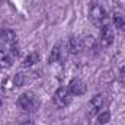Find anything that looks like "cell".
<instances>
[{
	"mask_svg": "<svg viewBox=\"0 0 125 125\" xmlns=\"http://www.w3.org/2000/svg\"><path fill=\"white\" fill-rule=\"evenodd\" d=\"M89 19H90V22L93 23L94 26H97V28H102L103 25L109 23L106 12L102 7V4L94 3V1L90 3V6H89Z\"/></svg>",
	"mask_w": 125,
	"mask_h": 125,
	"instance_id": "1",
	"label": "cell"
},
{
	"mask_svg": "<svg viewBox=\"0 0 125 125\" xmlns=\"http://www.w3.org/2000/svg\"><path fill=\"white\" fill-rule=\"evenodd\" d=\"M16 103H18V106H19L22 111H25V112H33V111H36V109L39 108V99L32 93V92H25V93H22L18 97Z\"/></svg>",
	"mask_w": 125,
	"mask_h": 125,
	"instance_id": "2",
	"label": "cell"
},
{
	"mask_svg": "<svg viewBox=\"0 0 125 125\" xmlns=\"http://www.w3.org/2000/svg\"><path fill=\"white\" fill-rule=\"evenodd\" d=\"M99 42H100V45H102L103 48H108V47L112 45V42H114V29L111 28L109 23H106V25H103V26L100 28Z\"/></svg>",
	"mask_w": 125,
	"mask_h": 125,
	"instance_id": "3",
	"label": "cell"
},
{
	"mask_svg": "<svg viewBox=\"0 0 125 125\" xmlns=\"http://www.w3.org/2000/svg\"><path fill=\"white\" fill-rule=\"evenodd\" d=\"M70 102H71V93L68 92V89L67 87L57 89V92L54 94V103L58 108H65Z\"/></svg>",
	"mask_w": 125,
	"mask_h": 125,
	"instance_id": "4",
	"label": "cell"
},
{
	"mask_svg": "<svg viewBox=\"0 0 125 125\" xmlns=\"http://www.w3.org/2000/svg\"><path fill=\"white\" fill-rule=\"evenodd\" d=\"M18 36L12 29H6V28H0V47H12L16 45Z\"/></svg>",
	"mask_w": 125,
	"mask_h": 125,
	"instance_id": "5",
	"label": "cell"
},
{
	"mask_svg": "<svg viewBox=\"0 0 125 125\" xmlns=\"http://www.w3.org/2000/svg\"><path fill=\"white\" fill-rule=\"evenodd\" d=\"M103 103H105L103 96H102V94H94L93 97L89 100V103H87V108H86V109H87V115H89V116L96 115V114L102 109Z\"/></svg>",
	"mask_w": 125,
	"mask_h": 125,
	"instance_id": "6",
	"label": "cell"
},
{
	"mask_svg": "<svg viewBox=\"0 0 125 125\" xmlns=\"http://www.w3.org/2000/svg\"><path fill=\"white\" fill-rule=\"evenodd\" d=\"M67 89L71 93V96H82V94H84V92H86V84L80 79H73L68 83Z\"/></svg>",
	"mask_w": 125,
	"mask_h": 125,
	"instance_id": "7",
	"label": "cell"
},
{
	"mask_svg": "<svg viewBox=\"0 0 125 125\" xmlns=\"http://www.w3.org/2000/svg\"><path fill=\"white\" fill-rule=\"evenodd\" d=\"M112 23L118 31L124 32L125 31V13L121 10H115L112 15Z\"/></svg>",
	"mask_w": 125,
	"mask_h": 125,
	"instance_id": "8",
	"label": "cell"
},
{
	"mask_svg": "<svg viewBox=\"0 0 125 125\" xmlns=\"http://www.w3.org/2000/svg\"><path fill=\"white\" fill-rule=\"evenodd\" d=\"M82 42H83V51L86 52H96L97 50V39L94 36H84L82 38Z\"/></svg>",
	"mask_w": 125,
	"mask_h": 125,
	"instance_id": "9",
	"label": "cell"
},
{
	"mask_svg": "<svg viewBox=\"0 0 125 125\" xmlns=\"http://www.w3.org/2000/svg\"><path fill=\"white\" fill-rule=\"evenodd\" d=\"M68 51L71 54H80L83 51V42H82V38H77V36H71L70 38V42H68Z\"/></svg>",
	"mask_w": 125,
	"mask_h": 125,
	"instance_id": "10",
	"label": "cell"
},
{
	"mask_svg": "<svg viewBox=\"0 0 125 125\" xmlns=\"http://www.w3.org/2000/svg\"><path fill=\"white\" fill-rule=\"evenodd\" d=\"M62 51H64V45H62L61 42L55 44V45H54V48H52V51H51V55H50V62L61 61L62 58H64Z\"/></svg>",
	"mask_w": 125,
	"mask_h": 125,
	"instance_id": "11",
	"label": "cell"
},
{
	"mask_svg": "<svg viewBox=\"0 0 125 125\" xmlns=\"http://www.w3.org/2000/svg\"><path fill=\"white\" fill-rule=\"evenodd\" d=\"M13 57L9 51H0V68H9L13 64Z\"/></svg>",
	"mask_w": 125,
	"mask_h": 125,
	"instance_id": "12",
	"label": "cell"
},
{
	"mask_svg": "<svg viewBox=\"0 0 125 125\" xmlns=\"http://www.w3.org/2000/svg\"><path fill=\"white\" fill-rule=\"evenodd\" d=\"M36 62H39V54H38L36 51H33V52L28 54V55L23 58L22 65H23V67H32V65H35Z\"/></svg>",
	"mask_w": 125,
	"mask_h": 125,
	"instance_id": "13",
	"label": "cell"
},
{
	"mask_svg": "<svg viewBox=\"0 0 125 125\" xmlns=\"http://www.w3.org/2000/svg\"><path fill=\"white\" fill-rule=\"evenodd\" d=\"M26 82H28V77H26L25 73H18V74L15 76V86H16V87H22V86H25Z\"/></svg>",
	"mask_w": 125,
	"mask_h": 125,
	"instance_id": "14",
	"label": "cell"
},
{
	"mask_svg": "<svg viewBox=\"0 0 125 125\" xmlns=\"http://www.w3.org/2000/svg\"><path fill=\"white\" fill-rule=\"evenodd\" d=\"M109 119H111V114H109V112H103V114H100V115H99L97 122H99V124H106Z\"/></svg>",
	"mask_w": 125,
	"mask_h": 125,
	"instance_id": "15",
	"label": "cell"
},
{
	"mask_svg": "<svg viewBox=\"0 0 125 125\" xmlns=\"http://www.w3.org/2000/svg\"><path fill=\"white\" fill-rule=\"evenodd\" d=\"M118 82H119V84H121L122 87H125V65H124V67H121V70H119Z\"/></svg>",
	"mask_w": 125,
	"mask_h": 125,
	"instance_id": "16",
	"label": "cell"
},
{
	"mask_svg": "<svg viewBox=\"0 0 125 125\" xmlns=\"http://www.w3.org/2000/svg\"><path fill=\"white\" fill-rule=\"evenodd\" d=\"M22 125H35L32 121H25V122H22Z\"/></svg>",
	"mask_w": 125,
	"mask_h": 125,
	"instance_id": "17",
	"label": "cell"
}]
</instances>
